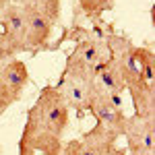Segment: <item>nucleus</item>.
<instances>
[{
	"instance_id": "1",
	"label": "nucleus",
	"mask_w": 155,
	"mask_h": 155,
	"mask_svg": "<svg viewBox=\"0 0 155 155\" xmlns=\"http://www.w3.org/2000/svg\"><path fill=\"white\" fill-rule=\"evenodd\" d=\"M68 112L71 110L56 85H46L27 112V122L19 143L41 155H60L62 137L68 126Z\"/></svg>"
},
{
	"instance_id": "2",
	"label": "nucleus",
	"mask_w": 155,
	"mask_h": 155,
	"mask_svg": "<svg viewBox=\"0 0 155 155\" xmlns=\"http://www.w3.org/2000/svg\"><path fill=\"white\" fill-rule=\"evenodd\" d=\"M89 79H91V66H87L79 58V54L72 50L66 58L58 85H56V89L64 97L68 110H74L79 114L89 110Z\"/></svg>"
},
{
	"instance_id": "3",
	"label": "nucleus",
	"mask_w": 155,
	"mask_h": 155,
	"mask_svg": "<svg viewBox=\"0 0 155 155\" xmlns=\"http://www.w3.org/2000/svg\"><path fill=\"white\" fill-rule=\"evenodd\" d=\"M87 112H91L95 116L97 124H101V126H106L110 130L122 134L124 122H126L122 99H120V95H110V93H106L93 81V77L89 79V110Z\"/></svg>"
},
{
	"instance_id": "4",
	"label": "nucleus",
	"mask_w": 155,
	"mask_h": 155,
	"mask_svg": "<svg viewBox=\"0 0 155 155\" xmlns=\"http://www.w3.org/2000/svg\"><path fill=\"white\" fill-rule=\"evenodd\" d=\"M122 137L126 139L128 155H155V118L139 114L126 116Z\"/></svg>"
},
{
	"instance_id": "5",
	"label": "nucleus",
	"mask_w": 155,
	"mask_h": 155,
	"mask_svg": "<svg viewBox=\"0 0 155 155\" xmlns=\"http://www.w3.org/2000/svg\"><path fill=\"white\" fill-rule=\"evenodd\" d=\"M29 85V71L23 60L15 58L0 71V114L19 101Z\"/></svg>"
},
{
	"instance_id": "6",
	"label": "nucleus",
	"mask_w": 155,
	"mask_h": 155,
	"mask_svg": "<svg viewBox=\"0 0 155 155\" xmlns=\"http://www.w3.org/2000/svg\"><path fill=\"white\" fill-rule=\"evenodd\" d=\"M0 29L4 35L12 39V44L19 48V52H29L27 48V27H25V15L23 8L15 2H8L0 15Z\"/></svg>"
},
{
	"instance_id": "7",
	"label": "nucleus",
	"mask_w": 155,
	"mask_h": 155,
	"mask_svg": "<svg viewBox=\"0 0 155 155\" xmlns=\"http://www.w3.org/2000/svg\"><path fill=\"white\" fill-rule=\"evenodd\" d=\"M25 15V27H27V48L37 52L44 50L50 44V37L54 31V25L46 17H41L35 8L31 6H21Z\"/></svg>"
},
{
	"instance_id": "8",
	"label": "nucleus",
	"mask_w": 155,
	"mask_h": 155,
	"mask_svg": "<svg viewBox=\"0 0 155 155\" xmlns=\"http://www.w3.org/2000/svg\"><path fill=\"white\" fill-rule=\"evenodd\" d=\"M126 89L130 91L134 114L145 116V118H155V85H149L143 79H139V81L128 83Z\"/></svg>"
},
{
	"instance_id": "9",
	"label": "nucleus",
	"mask_w": 155,
	"mask_h": 155,
	"mask_svg": "<svg viewBox=\"0 0 155 155\" xmlns=\"http://www.w3.org/2000/svg\"><path fill=\"white\" fill-rule=\"evenodd\" d=\"M120 137H122V134L110 130V128L101 126V124H95L89 132H85L81 141H83L95 155H110L112 149L116 147Z\"/></svg>"
},
{
	"instance_id": "10",
	"label": "nucleus",
	"mask_w": 155,
	"mask_h": 155,
	"mask_svg": "<svg viewBox=\"0 0 155 155\" xmlns=\"http://www.w3.org/2000/svg\"><path fill=\"white\" fill-rule=\"evenodd\" d=\"M134 56H137V66H139V72L143 77V81H147L149 85H155V56L153 50L149 46H143V48L134 50Z\"/></svg>"
},
{
	"instance_id": "11",
	"label": "nucleus",
	"mask_w": 155,
	"mask_h": 155,
	"mask_svg": "<svg viewBox=\"0 0 155 155\" xmlns=\"http://www.w3.org/2000/svg\"><path fill=\"white\" fill-rule=\"evenodd\" d=\"M27 6L35 8L41 17H46L52 25L60 21V11H62V2L60 0H31Z\"/></svg>"
},
{
	"instance_id": "12",
	"label": "nucleus",
	"mask_w": 155,
	"mask_h": 155,
	"mask_svg": "<svg viewBox=\"0 0 155 155\" xmlns=\"http://www.w3.org/2000/svg\"><path fill=\"white\" fill-rule=\"evenodd\" d=\"M114 6V0H79V8L87 19H97Z\"/></svg>"
},
{
	"instance_id": "13",
	"label": "nucleus",
	"mask_w": 155,
	"mask_h": 155,
	"mask_svg": "<svg viewBox=\"0 0 155 155\" xmlns=\"http://www.w3.org/2000/svg\"><path fill=\"white\" fill-rule=\"evenodd\" d=\"M19 54H21V52H19V48L12 44V39L8 35H4V31L0 29V71H2L11 60L17 58Z\"/></svg>"
},
{
	"instance_id": "14",
	"label": "nucleus",
	"mask_w": 155,
	"mask_h": 155,
	"mask_svg": "<svg viewBox=\"0 0 155 155\" xmlns=\"http://www.w3.org/2000/svg\"><path fill=\"white\" fill-rule=\"evenodd\" d=\"M60 155H95V153H93L81 139H74V141H71V143L62 145Z\"/></svg>"
},
{
	"instance_id": "15",
	"label": "nucleus",
	"mask_w": 155,
	"mask_h": 155,
	"mask_svg": "<svg viewBox=\"0 0 155 155\" xmlns=\"http://www.w3.org/2000/svg\"><path fill=\"white\" fill-rule=\"evenodd\" d=\"M19 155H35V151L31 147H27V145L19 143Z\"/></svg>"
},
{
	"instance_id": "16",
	"label": "nucleus",
	"mask_w": 155,
	"mask_h": 155,
	"mask_svg": "<svg viewBox=\"0 0 155 155\" xmlns=\"http://www.w3.org/2000/svg\"><path fill=\"white\" fill-rule=\"evenodd\" d=\"M110 155H128V153H126V149H122V147L116 145V147L112 149V153H110Z\"/></svg>"
},
{
	"instance_id": "17",
	"label": "nucleus",
	"mask_w": 155,
	"mask_h": 155,
	"mask_svg": "<svg viewBox=\"0 0 155 155\" xmlns=\"http://www.w3.org/2000/svg\"><path fill=\"white\" fill-rule=\"evenodd\" d=\"M11 2H15V4H19V6H27L31 0H11Z\"/></svg>"
},
{
	"instance_id": "18",
	"label": "nucleus",
	"mask_w": 155,
	"mask_h": 155,
	"mask_svg": "<svg viewBox=\"0 0 155 155\" xmlns=\"http://www.w3.org/2000/svg\"><path fill=\"white\" fill-rule=\"evenodd\" d=\"M8 2H11V0H0V15H2V11H4V6H6Z\"/></svg>"
}]
</instances>
